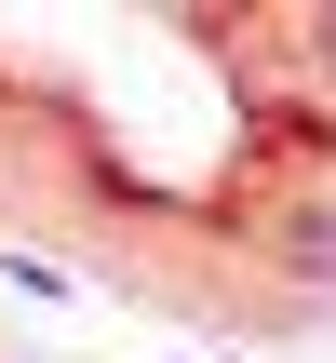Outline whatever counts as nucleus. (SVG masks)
Here are the masks:
<instances>
[{
    "label": "nucleus",
    "instance_id": "2",
    "mask_svg": "<svg viewBox=\"0 0 336 363\" xmlns=\"http://www.w3.org/2000/svg\"><path fill=\"white\" fill-rule=\"evenodd\" d=\"M310 54H323V67H336V13H323V27H310Z\"/></svg>",
    "mask_w": 336,
    "mask_h": 363
},
{
    "label": "nucleus",
    "instance_id": "1",
    "mask_svg": "<svg viewBox=\"0 0 336 363\" xmlns=\"http://www.w3.org/2000/svg\"><path fill=\"white\" fill-rule=\"evenodd\" d=\"M269 242H283V269H296V283H336V202H296Z\"/></svg>",
    "mask_w": 336,
    "mask_h": 363
}]
</instances>
